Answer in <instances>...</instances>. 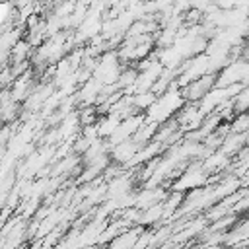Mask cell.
Segmentation results:
<instances>
[{
  "label": "cell",
  "instance_id": "obj_1",
  "mask_svg": "<svg viewBox=\"0 0 249 249\" xmlns=\"http://www.w3.org/2000/svg\"><path fill=\"white\" fill-rule=\"evenodd\" d=\"M247 76H249L247 60L233 58V60H230L226 66L220 68V74L216 76L214 86L224 88V86H230V84H235V82H243V84L247 86Z\"/></svg>",
  "mask_w": 249,
  "mask_h": 249
},
{
  "label": "cell",
  "instance_id": "obj_5",
  "mask_svg": "<svg viewBox=\"0 0 249 249\" xmlns=\"http://www.w3.org/2000/svg\"><path fill=\"white\" fill-rule=\"evenodd\" d=\"M89 142H91V140H88L86 136H80V140H78V142H74L72 150H74V152H78V154H82V152H84V150L89 146Z\"/></svg>",
  "mask_w": 249,
  "mask_h": 249
},
{
  "label": "cell",
  "instance_id": "obj_3",
  "mask_svg": "<svg viewBox=\"0 0 249 249\" xmlns=\"http://www.w3.org/2000/svg\"><path fill=\"white\" fill-rule=\"evenodd\" d=\"M243 146H247V132H228L220 144V152H224L226 156H231Z\"/></svg>",
  "mask_w": 249,
  "mask_h": 249
},
{
  "label": "cell",
  "instance_id": "obj_4",
  "mask_svg": "<svg viewBox=\"0 0 249 249\" xmlns=\"http://www.w3.org/2000/svg\"><path fill=\"white\" fill-rule=\"evenodd\" d=\"M230 121H231V123H230V132H247V126H249L247 111H243V113H235Z\"/></svg>",
  "mask_w": 249,
  "mask_h": 249
},
{
  "label": "cell",
  "instance_id": "obj_2",
  "mask_svg": "<svg viewBox=\"0 0 249 249\" xmlns=\"http://www.w3.org/2000/svg\"><path fill=\"white\" fill-rule=\"evenodd\" d=\"M140 148H142V146L136 144L132 138H126V140H123V142L111 146V158L115 160V163H123V165H124Z\"/></svg>",
  "mask_w": 249,
  "mask_h": 249
}]
</instances>
